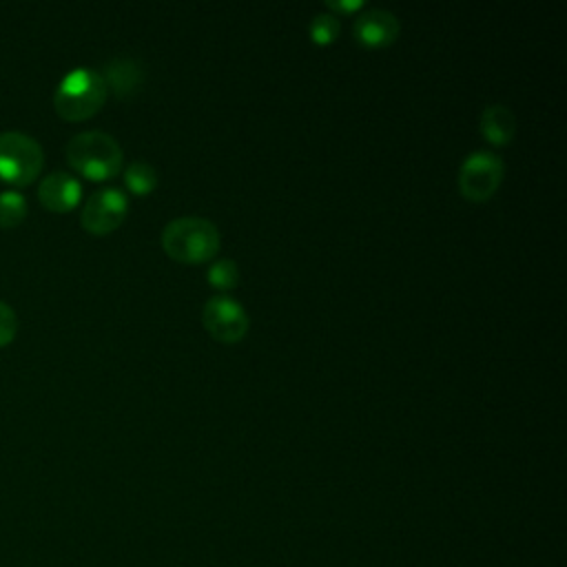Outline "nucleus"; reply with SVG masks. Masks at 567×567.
Segmentation results:
<instances>
[{
    "label": "nucleus",
    "instance_id": "nucleus-1",
    "mask_svg": "<svg viewBox=\"0 0 567 567\" xmlns=\"http://www.w3.org/2000/svg\"><path fill=\"white\" fill-rule=\"evenodd\" d=\"M66 162L80 175L104 182L122 171L124 153L117 140L104 131H82L73 135L64 148Z\"/></svg>",
    "mask_w": 567,
    "mask_h": 567
},
{
    "label": "nucleus",
    "instance_id": "nucleus-2",
    "mask_svg": "<svg viewBox=\"0 0 567 567\" xmlns=\"http://www.w3.org/2000/svg\"><path fill=\"white\" fill-rule=\"evenodd\" d=\"M106 93L109 89L102 73L89 66H75L60 80L53 95V106L62 120L82 122L102 109Z\"/></svg>",
    "mask_w": 567,
    "mask_h": 567
},
{
    "label": "nucleus",
    "instance_id": "nucleus-3",
    "mask_svg": "<svg viewBox=\"0 0 567 567\" xmlns=\"http://www.w3.org/2000/svg\"><path fill=\"white\" fill-rule=\"evenodd\" d=\"M164 252L179 264H204L219 250V230L204 217H177L162 230Z\"/></svg>",
    "mask_w": 567,
    "mask_h": 567
},
{
    "label": "nucleus",
    "instance_id": "nucleus-4",
    "mask_svg": "<svg viewBox=\"0 0 567 567\" xmlns=\"http://www.w3.org/2000/svg\"><path fill=\"white\" fill-rule=\"evenodd\" d=\"M44 166V151L35 137L22 131L0 133V179L13 186L31 184Z\"/></svg>",
    "mask_w": 567,
    "mask_h": 567
},
{
    "label": "nucleus",
    "instance_id": "nucleus-5",
    "mask_svg": "<svg viewBox=\"0 0 567 567\" xmlns=\"http://www.w3.org/2000/svg\"><path fill=\"white\" fill-rule=\"evenodd\" d=\"M505 177L503 159L487 151L470 153L458 171V190L470 202H487Z\"/></svg>",
    "mask_w": 567,
    "mask_h": 567
},
{
    "label": "nucleus",
    "instance_id": "nucleus-6",
    "mask_svg": "<svg viewBox=\"0 0 567 567\" xmlns=\"http://www.w3.org/2000/svg\"><path fill=\"white\" fill-rule=\"evenodd\" d=\"M128 199L120 188H100L89 195L82 206L80 224L91 235H109L113 233L126 217Z\"/></svg>",
    "mask_w": 567,
    "mask_h": 567
},
{
    "label": "nucleus",
    "instance_id": "nucleus-7",
    "mask_svg": "<svg viewBox=\"0 0 567 567\" xmlns=\"http://www.w3.org/2000/svg\"><path fill=\"white\" fill-rule=\"evenodd\" d=\"M202 321L208 334L221 343H237L248 332V312L241 308L239 301L226 295L210 297L204 303Z\"/></svg>",
    "mask_w": 567,
    "mask_h": 567
},
{
    "label": "nucleus",
    "instance_id": "nucleus-8",
    "mask_svg": "<svg viewBox=\"0 0 567 567\" xmlns=\"http://www.w3.org/2000/svg\"><path fill=\"white\" fill-rule=\"evenodd\" d=\"M82 184L64 171L44 175L38 184V199L51 213H69L80 204Z\"/></svg>",
    "mask_w": 567,
    "mask_h": 567
},
{
    "label": "nucleus",
    "instance_id": "nucleus-9",
    "mask_svg": "<svg viewBox=\"0 0 567 567\" xmlns=\"http://www.w3.org/2000/svg\"><path fill=\"white\" fill-rule=\"evenodd\" d=\"M354 38L365 49H383L399 35V20L394 13L383 9H368L354 20Z\"/></svg>",
    "mask_w": 567,
    "mask_h": 567
},
{
    "label": "nucleus",
    "instance_id": "nucleus-10",
    "mask_svg": "<svg viewBox=\"0 0 567 567\" xmlns=\"http://www.w3.org/2000/svg\"><path fill=\"white\" fill-rule=\"evenodd\" d=\"M481 135L494 144V146H505L512 142L516 133V117L514 113L503 106V104H489L483 109L481 120H478Z\"/></svg>",
    "mask_w": 567,
    "mask_h": 567
},
{
    "label": "nucleus",
    "instance_id": "nucleus-11",
    "mask_svg": "<svg viewBox=\"0 0 567 567\" xmlns=\"http://www.w3.org/2000/svg\"><path fill=\"white\" fill-rule=\"evenodd\" d=\"M102 78L106 82V89H111L117 97H128V95L137 93V89L144 80V73L137 66V62H133L128 58H117V60L109 62Z\"/></svg>",
    "mask_w": 567,
    "mask_h": 567
},
{
    "label": "nucleus",
    "instance_id": "nucleus-12",
    "mask_svg": "<svg viewBox=\"0 0 567 567\" xmlns=\"http://www.w3.org/2000/svg\"><path fill=\"white\" fill-rule=\"evenodd\" d=\"M124 184L133 195L144 197L157 186V171L144 159H133L124 168Z\"/></svg>",
    "mask_w": 567,
    "mask_h": 567
},
{
    "label": "nucleus",
    "instance_id": "nucleus-13",
    "mask_svg": "<svg viewBox=\"0 0 567 567\" xmlns=\"http://www.w3.org/2000/svg\"><path fill=\"white\" fill-rule=\"evenodd\" d=\"M29 210L27 197L16 188L0 190V228L18 226Z\"/></svg>",
    "mask_w": 567,
    "mask_h": 567
},
{
    "label": "nucleus",
    "instance_id": "nucleus-14",
    "mask_svg": "<svg viewBox=\"0 0 567 567\" xmlns=\"http://www.w3.org/2000/svg\"><path fill=\"white\" fill-rule=\"evenodd\" d=\"M206 279L217 290H233L239 284V268L233 259H219L208 266Z\"/></svg>",
    "mask_w": 567,
    "mask_h": 567
},
{
    "label": "nucleus",
    "instance_id": "nucleus-15",
    "mask_svg": "<svg viewBox=\"0 0 567 567\" xmlns=\"http://www.w3.org/2000/svg\"><path fill=\"white\" fill-rule=\"evenodd\" d=\"M308 33L315 44L328 47L339 35V20L330 13H317V16H312V20L308 24Z\"/></svg>",
    "mask_w": 567,
    "mask_h": 567
},
{
    "label": "nucleus",
    "instance_id": "nucleus-16",
    "mask_svg": "<svg viewBox=\"0 0 567 567\" xmlns=\"http://www.w3.org/2000/svg\"><path fill=\"white\" fill-rule=\"evenodd\" d=\"M18 330V317L9 303L0 299V346H7L13 341Z\"/></svg>",
    "mask_w": 567,
    "mask_h": 567
},
{
    "label": "nucleus",
    "instance_id": "nucleus-17",
    "mask_svg": "<svg viewBox=\"0 0 567 567\" xmlns=\"http://www.w3.org/2000/svg\"><path fill=\"white\" fill-rule=\"evenodd\" d=\"M330 9H334V11H339V13H350V11H357V9H361L363 7V2L361 0H328L326 2Z\"/></svg>",
    "mask_w": 567,
    "mask_h": 567
}]
</instances>
